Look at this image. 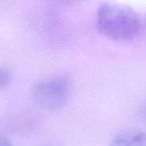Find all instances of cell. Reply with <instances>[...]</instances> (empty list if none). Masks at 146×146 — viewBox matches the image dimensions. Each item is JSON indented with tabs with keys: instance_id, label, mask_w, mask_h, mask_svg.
I'll list each match as a JSON object with an SVG mask.
<instances>
[{
	"instance_id": "cell-3",
	"label": "cell",
	"mask_w": 146,
	"mask_h": 146,
	"mask_svg": "<svg viewBox=\"0 0 146 146\" xmlns=\"http://www.w3.org/2000/svg\"><path fill=\"white\" fill-rule=\"evenodd\" d=\"M110 146H146V132L130 131L116 135Z\"/></svg>"
},
{
	"instance_id": "cell-4",
	"label": "cell",
	"mask_w": 146,
	"mask_h": 146,
	"mask_svg": "<svg viewBox=\"0 0 146 146\" xmlns=\"http://www.w3.org/2000/svg\"><path fill=\"white\" fill-rule=\"evenodd\" d=\"M11 76L9 71L5 68H0V89L6 88L11 82Z\"/></svg>"
},
{
	"instance_id": "cell-1",
	"label": "cell",
	"mask_w": 146,
	"mask_h": 146,
	"mask_svg": "<svg viewBox=\"0 0 146 146\" xmlns=\"http://www.w3.org/2000/svg\"><path fill=\"white\" fill-rule=\"evenodd\" d=\"M96 24L102 34L115 41H129L137 36L141 29L139 14L132 7L104 2L99 6Z\"/></svg>"
},
{
	"instance_id": "cell-6",
	"label": "cell",
	"mask_w": 146,
	"mask_h": 146,
	"mask_svg": "<svg viewBox=\"0 0 146 146\" xmlns=\"http://www.w3.org/2000/svg\"><path fill=\"white\" fill-rule=\"evenodd\" d=\"M142 115H143L145 118H146V105L142 108Z\"/></svg>"
},
{
	"instance_id": "cell-2",
	"label": "cell",
	"mask_w": 146,
	"mask_h": 146,
	"mask_svg": "<svg viewBox=\"0 0 146 146\" xmlns=\"http://www.w3.org/2000/svg\"><path fill=\"white\" fill-rule=\"evenodd\" d=\"M72 94V82L66 76H57L36 83L31 89L34 101L47 111L61 109Z\"/></svg>"
},
{
	"instance_id": "cell-5",
	"label": "cell",
	"mask_w": 146,
	"mask_h": 146,
	"mask_svg": "<svg viewBox=\"0 0 146 146\" xmlns=\"http://www.w3.org/2000/svg\"><path fill=\"white\" fill-rule=\"evenodd\" d=\"M0 146H13V145L7 137L0 135Z\"/></svg>"
}]
</instances>
